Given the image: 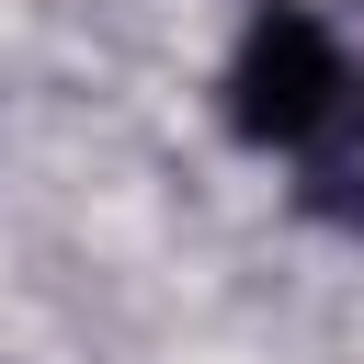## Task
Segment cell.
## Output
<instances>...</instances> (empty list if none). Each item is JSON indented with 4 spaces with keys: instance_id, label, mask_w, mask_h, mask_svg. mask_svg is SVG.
<instances>
[{
    "instance_id": "cell-1",
    "label": "cell",
    "mask_w": 364,
    "mask_h": 364,
    "mask_svg": "<svg viewBox=\"0 0 364 364\" xmlns=\"http://www.w3.org/2000/svg\"><path fill=\"white\" fill-rule=\"evenodd\" d=\"M341 91H353L341 34L318 11H296V0H262L250 34H239V57H228V125L250 148H307L341 114Z\"/></svg>"
}]
</instances>
